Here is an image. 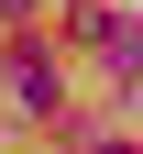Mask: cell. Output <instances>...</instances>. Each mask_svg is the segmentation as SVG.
<instances>
[{"mask_svg": "<svg viewBox=\"0 0 143 154\" xmlns=\"http://www.w3.org/2000/svg\"><path fill=\"white\" fill-rule=\"evenodd\" d=\"M11 88H22V110H33V121L55 110V66H44V55H22V66H11Z\"/></svg>", "mask_w": 143, "mask_h": 154, "instance_id": "6da1fadb", "label": "cell"}, {"mask_svg": "<svg viewBox=\"0 0 143 154\" xmlns=\"http://www.w3.org/2000/svg\"><path fill=\"white\" fill-rule=\"evenodd\" d=\"M99 154H132V143H99Z\"/></svg>", "mask_w": 143, "mask_h": 154, "instance_id": "7a4b0ae2", "label": "cell"}]
</instances>
